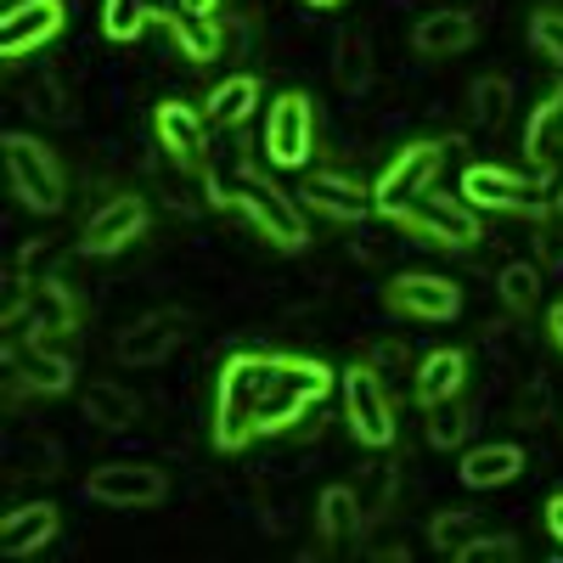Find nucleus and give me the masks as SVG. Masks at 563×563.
<instances>
[{"instance_id": "27", "label": "nucleus", "mask_w": 563, "mask_h": 563, "mask_svg": "<svg viewBox=\"0 0 563 563\" xmlns=\"http://www.w3.org/2000/svg\"><path fill=\"white\" fill-rule=\"evenodd\" d=\"M85 417L102 422V429H130V422H135V395L113 389V384H90L85 389Z\"/></svg>"}, {"instance_id": "12", "label": "nucleus", "mask_w": 563, "mask_h": 563, "mask_svg": "<svg viewBox=\"0 0 563 563\" xmlns=\"http://www.w3.org/2000/svg\"><path fill=\"white\" fill-rule=\"evenodd\" d=\"M164 490H169V479L147 462H108L85 479V496L108 501V507H153V501H164Z\"/></svg>"}, {"instance_id": "8", "label": "nucleus", "mask_w": 563, "mask_h": 563, "mask_svg": "<svg viewBox=\"0 0 563 563\" xmlns=\"http://www.w3.org/2000/svg\"><path fill=\"white\" fill-rule=\"evenodd\" d=\"M384 305L406 321H451L462 310V288L445 276H429V271H400L384 288Z\"/></svg>"}, {"instance_id": "4", "label": "nucleus", "mask_w": 563, "mask_h": 563, "mask_svg": "<svg viewBox=\"0 0 563 563\" xmlns=\"http://www.w3.org/2000/svg\"><path fill=\"white\" fill-rule=\"evenodd\" d=\"M238 209L249 214V225L265 231L276 249H305V243H310V225H305V214L294 209V198L282 192L276 180H265L254 164L238 169Z\"/></svg>"}, {"instance_id": "33", "label": "nucleus", "mask_w": 563, "mask_h": 563, "mask_svg": "<svg viewBox=\"0 0 563 563\" xmlns=\"http://www.w3.org/2000/svg\"><path fill=\"white\" fill-rule=\"evenodd\" d=\"M474 536H479L474 512H434V525H429V541H434L440 552H462Z\"/></svg>"}, {"instance_id": "10", "label": "nucleus", "mask_w": 563, "mask_h": 563, "mask_svg": "<svg viewBox=\"0 0 563 563\" xmlns=\"http://www.w3.org/2000/svg\"><path fill=\"white\" fill-rule=\"evenodd\" d=\"M23 339H34V344H45V350H74V294L63 288L57 276H40L34 288H29V299H23Z\"/></svg>"}, {"instance_id": "18", "label": "nucleus", "mask_w": 563, "mask_h": 563, "mask_svg": "<svg viewBox=\"0 0 563 563\" xmlns=\"http://www.w3.org/2000/svg\"><path fill=\"white\" fill-rule=\"evenodd\" d=\"M305 203L344 220V225H355V220H366L372 209H378V198H372L361 180H339V175H310L305 180Z\"/></svg>"}, {"instance_id": "20", "label": "nucleus", "mask_w": 563, "mask_h": 563, "mask_svg": "<svg viewBox=\"0 0 563 563\" xmlns=\"http://www.w3.org/2000/svg\"><path fill=\"white\" fill-rule=\"evenodd\" d=\"M525 153L536 169H558L563 164V85L530 113V135H525Z\"/></svg>"}, {"instance_id": "36", "label": "nucleus", "mask_w": 563, "mask_h": 563, "mask_svg": "<svg viewBox=\"0 0 563 563\" xmlns=\"http://www.w3.org/2000/svg\"><path fill=\"white\" fill-rule=\"evenodd\" d=\"M530 40L563 68V12H536V18H530Z\"/></svg>"}, {"instance_id": "5", "label": "nucleus", "mask_w": 563, "mask_h": 563, "mask_svg": "<svg viewBox=\"0 0 563 563\" xmlns=\"http://www.w3.org/2000/svg\"><path fill=\"white\" fill-rule=\"evenodd\" d=\"M389 220L406 225V238H417V243H440V249H474L479 243V225H474V214H467V203L434 192V186L417 203L395 209Z\"/></svg>"}, {"instance_id": "19", "label": "nucleus", "mask_w": 563, "mask_h": 563, "mask_svg": "<svg viewBox=\"0 0 563 563\" xmlns=\"http://www.w3.org/2000/svg\"><path fill=\"white\" fill-rule=\"evenodd\" d=\"M12 372L23 378V389H40V395H63L74 384V361L63 350L34 344V339H23V350L12 344Z\"/></svg>"}, {"instance_id": "40", "label": "nucleus", "mask_w": 563, "mask_h": 563, "mask_svg": "<svg viewBox=\"0 0 563 563\" xmlns=\"http://www.w3.org/2000/svg\"><path fill=\"white\" fill-rule=\"evenodd\" d=\"M547 530H552V541H563V490L547 501Z\"/></svg>"}, {"instance_id": "39", "label": "nucleus", "mask_w": 563, "mask_h": 563, "mask_svg": "<svg viewBox=\"0 0 563 563\" xmlns=\"http://www.w3.org/2000/svg\"><path fill=\"white\" fill-rule=\"evenodd\" d=\"M519 417H525V422H541V417H547V389H541V384H530V389H525Z\"/></svg>"}, {"instance_id": "34", "label": "nucleus", "mask_w": 563, "mask_h": 563, "mask_svg": "<svg viewBox=\"0 0 563 563\" xmlns=\"http://www.w3.org/2000/svg\"><path fill=\"white\" fill-rule=\"evenodd\" d=\"M456 558L462 563H512V558H519V541H512V536H474Z\"/></svg>"}, {"instance_id": "25", "label": "nucleus", "mask_w": 563, "mask_h": 563, "mask_svg": "<svg viewBox=\"0 0 563 563\" xmlns=\"http://www.w3.org/2000/svg\"><path fill=\"white\" fill-rule=\"evenodd\" d=\"M422 417H429L422 429H429V445L434 451H456V445H467V434H474V406H462L456 395L422 406Z\"/></svg>"}, {"instance_id": "3", "label": "nucleus", "mask_w": 563, "mask_h": 563, "mask_svg": "<svg viewBox=\"0 0 563 563\" xmlns=\"http://www.w3.org/2000/svg\"><path fill=\"white\" fill-rule=\"evenodd\" d=\"M0 147H7L12 192L23 198V209H34V214H57L63 198H68V180H63L57 153L45 147V141H34V135H7Z\"/></svg>"}, {"instance_id": "2", "label": "nucleus", "mask_w": 563, "mask_h": 563, "mask_svg": "<svg viewBox=\"0 0 563 563\" xmlns=\"http://www.w3.org/2000/svg\"><path fill=\"white\" fill-rule=\"evenodd\" d=\"M327 389H333V372L321 361H305V355H276L271 361V378H265V400H260V434H282L294 429L299 417H310Z\"/></svg>"}, {"instance_id": "26", "label": "nucleus", "mask_w": 563, "mask_h": 563, "mask_svg": "<svg viewBox=\"0 0 563 563\" xmlns=\"http://www.w3.org/2000/svg\"><path fill=\"white\" fill-rule=\"evenodd\" d=\"M462 378H467V355H462V350H434L429 361L417 366V400H422V406H434V400L456 395Z\"/></svg>"}, {"instance_id": "41", "label": "nucleus", "mask_w": 563, "mask_h": 563, "mask_svg": "<svg viewBox=\"0 0 563 563\" xmlns=\"http://www.w3.org/2000/svg\"><path fill=\"white\" fill-rule=\"evenodd\" d=\"M547 339H552V344L563 350V299H558V305L547 310Z\"/></svg>"}, {"instance_id": "44", "label": "nucleus", "mask_w": 563, "mask_h": 563, "mask_svg": "<svg viewBox=\"0 0 563 563\" xmlns=\"http://www.w3.org/2000/svg\"><path fill=\"white\" fill-rule=\"evenodd\" d=\"M310 7H316V12H327V7H339V0H310Z\"/></svg>"}, {"instance_id": "17", "label": "nucleus", "mask_w": 563, "mask_h": 563, "mask_svg": "<svg viewBox=\"0 0 563 563\" xmlns=\"http://www.w3.org/2000/svg\"><path fill=\"white\" fill-rule=\"evenodd\" d=\"M57 525L63 519H57L52 501H23V507L7 512V525H0V552H7V558H29L45 541H57Z\"/></svg>"}, {"instance_id": "29", "label": "nucleus", "mask_w": 563, "mask_h": 563, "mask_svg": "<svg viewBox=\"0 0 563 563\" xmlns=\"http://www.w3.org/2000/svg\"><path fill=\"white\" fill-rule=\"evenodd\" d=\"M175 45L192 63H214L220 57V23L214 18H186V12H175Z\"/></svg>"}, {"instance_id": "13", "label": "nucleus", "mask_w": 563, "mask_h": 563, "mask_svg": "<svg viewBox=\"0 0 563 563\" xmlns=\"http://www.w3.org/2000/svg\"><path fill=\"white\" fill-rule=\"evenodd\" d=\"M153 135H158V147H164L186 175H209V135H203V119L186 108V102H158Z\"/></svg>"}, {"instance_id": "30", "label": "nucleus", "mask_w": 563, "mask_h": 563, "mask_svg": "<svg viewBox=\"0 0 563 563\" xmlns=\"http://www.w3.org/2000/svg\"><path fill=\"white\" fill-rule=\"evenodd\" d=\"M467 108H474V124L479 130H501L507 124V113H512V85L507 79H479L474 85V97H467Z\"/></svg>"}, {"instance_id": "43", "label": "nucleus", "mask_w": 563, "mask_h": 563, "mask_svg": "<svg viewBox=\"0 0 563 563\" xmlns=\"http://www.w3.org/2000/svg\"><path fill=\"white\" fill-rule=\"evenodd\" d=\"M147 12H153V18H175L180 0H147Z\"/></svg>"}, {"instance_id": "32", "label": "nucleus", "mask_w": 563, "mask_h": 563, "mask_svg": "<svg viewBox=\"0 0 563 563\" xmlns=\"http://www.w3.org/2000/svg\"><path fill=\"white\" fill-rule=\"evenodd\" d=\"M147 0H102V29H108V40H119V45H130V40H141V29H147Z\"/></svg>"}, {"instance_id": "38", "label": "nucleus", "mask_w": 563, "mask_h": 563, "mask_svg": "<svg viewBox=\"0 0 563 563\" xmlns=\"http://www.w3.org/2000/svg\"><path fill=\"white\" fill-rule=\"evenodd\" d=\"M52 90H57V79H34V90H29V102H34V108H40L45 119H63L68 108H63V102L52 97Z\"/></svg>"}, {"instance_id": "21", "label": "nucleus", "mask_w": 563, "mask_h": 563, "mask_svg": "<svg viewBox=\"0 0 563 563\" xmlns=\"http://www.w3.org/2000/svg\"><path fill=\"white\" fill-rule=\"evenodd\" d=\"M519 474H525L519 445H474L462 456V485H474V490H496V485L519 479Z\"/></svg>"}, {"instance_id": "11", "label": "nucleus", "mask_w": 563, "mask_h": 563, "mask_svg": "<svg viewBox=\"0 0 563 563\" xmlns=\"http://www.w3.org/2000/svg\"><path fill=\"white\" fill-rule=\"evenodd\" d=\"M456 198L467 209H490V214H507V209H525V214H541L536 192H530V180H519L512 169L501 164H467L462 169V186H456Z\"/></svg>"}, {"instance_id": "42", "label": "nucleus", "mask_w": 563, "mask_h": 563, "mask_svg": "<svg viewBox=\"0 0 563 563\" xmlns=\"http://www.w3.org/2000/svg\"><path fill=\"white\" fill-rule=\"evenodd\" d=\"M180 12H186V18H214L220 0H180Z\"/></svg>"}, {"instance_id": "23", "label": "nucleus", "mask_w": 563, "mask_h": 563, "mask_svg": "<svg viewBox=\"0 0 563 563\" xmlns=\"http://www.w3.org/2000/svg\"><path fill=\"white\" fill-rule=\"evenodd\" d=\"M366 525V507H361V490L355 485H327L321 490V536L333 547H350Z\"/></svg>"}, {"instance_id": "37", "label": "nucleus", "mask_w": 563, "mask_h": 563, "mask_svg": "<svg viewBox=\"0 0 563 563\" xmlns=\"http://www.w3.org/2000/svg\"><path fill=\"white\" fill-rule=\"evenodd\" d=\"M361 507H389V496H395V467L389 462H372L366 467V479H361Z\"/></svg>"}, {"instance_id": "7", "label": "nucleus", "mask_w": 563, "mask_h": 563, "mask_svg": "<svg viewBox=\"0 0 563 563\" xmlns=\"http://www.w3.org/2000/svg\"><path fill=\"white\" fill-rule=\"evenodd\" d=\"M440 175V141H411V147L395 153V164L384 169V180L372 186V198H378V214H395L406 203H417L429 192V180Z\"/></svg>"}, {"instance_id": "1", "label": "nucleus", "mask_w": 563, "mask_h": 563, "mask_svg": "<svg viewBox=\"0 0 563 563\" xmlns=\"http://www.w3.org/2000/svg\"><path fill=\"white\" fill-rule=\"evenodd\" d=\"M271 361L276 355H231L220 366V384H214V445L220 451H243L249 440H260V400H265Z\"/></svg>"}, {"instance_id": "15", "label": "nucleus", "mask_w": 563, "mask_h": 563, "mask_svg": "<svg viewBox=\"0 0 563 563\" xmlns=\"http://www.w3.org/2000/svg\"><path fill=\"white\" fill-rule=\"evenodd\" d=\"M141 231H147V203H141L135 192H124V198H113V203H102L97 214L85 220V231H79V249L85 254H119V249H130Z\"/></svg>"}, {"instance_id": "28", "label": "nucleus", "mask_w": 563, "mask_h": 563, "mask_svg": "<svg viewBox=\"0 0 563 563\" xmlns=\"http://www.w3.org/2000/svg\"><path fill=\"white\" fill-rule=\"evenodd\" d=\"M501 305L512 310V316H530L536 305H541V271L536 265H525V260H512V265H501Z\"/></svg>"}, {"instance_id": "22", "label": "nucleus", "mask_w": 563, "mask_h": 563, "mask_svg": "<svg viewBox=\"0 0 563 563\" xmlns=\"http://www.w3.org/2000/svg\"><path fill=\"white\" fill-rule=\"evenodd\" d=\"M254 108H260V79H254V74H231V79H220V85L209 90V124H214V130L249 124Z\"/></svg>"}, {"instance_id": "35", "label": "nucleus", "mask_w": 563, "mask_h": 563, "mask_svg": "<svg viewBox=\"0 0 563 563\" xmlns=\"http://www.w3.org/2000/svg\"><path fill=\"white\" fill-rule=\"evenodd\" d=\"M536 249H541V260L547 265H563V209H541L536 214Z\"/></svg>"}, {"instance_id": "45", "label": "nucleus", "mask_w": 563, "mask_h": 563, "mask_svg": "<svg viewBox=\"0 0 563 563\" xmlns=\"http://www.w3.org/2000/svg\"><path fill=\"white\" fill-rule=\"evenodd\" d=\"M12 7H29V0H7V12H12Z\"/></svg>"}, {"instance_id": "16", "label": "nucleus", "mask_w": 563, "mask_h": 563, "mask_svg": "<svg viewBox=\"0 0 563 563\" xmlns=\"http://www.w3.org/2000/svg\"><path fill=\"white\" fill-rule=\"evenodd\" d=\"M180 333H186V316L180 310L141 316L135 327H124V333H119V361L124 366H153V361H164L180 344Z\"/></svg>"}, {"instance_id": "24", "label": "nucleus", "mask_w": 563, "mask_h": 563, "mask_svg": "<svg viewBox=\"0 0 563 563\" xmlns=\"http://www.w3.org/2000/svg\"><path fill=\"white\" fill-rule=\"evenodd\" d=\"M411 40H417V52H434V57L467 52V45H474V18L467 12H429Z\"/></svg>"}, {"instance_id": "14", "label": "nucleus", "mask_w": 563, "mask_h": 563, "mask_svg": "<svg viewBox=\"0 0 563 563\" xmlns=\"http://www.w3.org/2000/svg\"><path fill=\"white\" fill-rule=\"evenodd\" d=\"M63 23H68L63 0H29V7H12L7 18H0V57L40 52V45H52L63 34Z\"/></svg>"}, {"instance_id": "6", "label": "nucleus", "mask_w": 563, "mask_h": 563, "mask_svg": "<svg viewBox=\"0 0 563 563\" xmlns=\"http://www.w3.org/2000/svg\"><path fill=\"white\" fill-rule=\"evenodd\" d=\"M344 411H350V429L361 445L372 451H389L395 440V406H389V389L372 366H350L344 372Z\"/></svg>"}, {"instance_id": "31", "label": "nucleus", "mask_w": 563, "mask_h": 563, "mask_svg": "<svg viewBox=\"0 0 563 563\" xmlns=\"http://www.w3.org/2000/svg\"><path fill=\"white\" fill-rule=\"evenodd\" d=\"M333 74H339V90H366L372 74H378V63H372V45H366V40H339Z\"/></svg>"}, {"instance_id": "9", "label": "nucleus", "mask_w": 563, "mask_h": 563, "mask_svg": "<svg viewBox=\"0 0 563 563\" xmlns=\"http://www.w3.org/2000/svg\"><path fill=\"white\" fill-rule=\"evenodd\" d=\"M310 147H316V108H310V97L288 90V97H276V108L265 119V153L282 169H299L310 158Z\"/></svg>"}]
</instances>
